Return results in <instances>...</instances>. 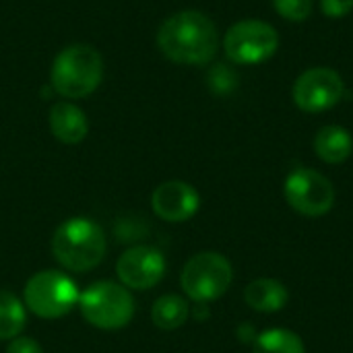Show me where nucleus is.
<instances>
[{"label":"nucleus","mask_w":353,"mask_h":353,"mask_svg":"<svg viewBox=\"0 0 353 353\" xmlns=\"http://www.w3.org/2000/svg\"><path fill=\"white\" fill-rule=\"evenodd\" d=\"M157 46L161 54L176 64L201 66L215 58L219 50V33L205 12L180 10L161 23Z\"/></svg>","instance_id":"f257e3e1"},{"label":"nucleus","mask_w":353,"mask_h":353,"mask_svg":"<svg viewBox=\"0 0 353 353\" xmlns=\"http://www.w3.org/2000/svg\"><path fill=\"white\" fill-rule=\"evenodd\" d=\"M52 254L64 269L87 273L105 256L103 230L89 217H70L54 232Z\"/></svg>","instance_id":"f03ea898"},{"label":"nucleus","mask_w":353,"mask_h":353,"mask_svg":"<svg viewBox=\"0 0 353 353\" xmlns=\"http://www.w3.org/2000/svg\"><path fill=\"white\" fill-rule=\"evenodd\" d=\"M103 77L101 54L89 43L66 46L52 64V89L66 99H83L91 95Z\"/></svg>","instance_id":"7ed1b4c3"},{"label":"nucleus","mask_w":353,"mask_h":353,"mask_svg":"<svg viewBox=\"0 0 353 353\" xmlns=\"http://www.w3.org/2000/svg\"><path fill=\"white\" fill-rule=\"evenodd\" d=\"M79 308L89 325L103 331H116L132 321L134 300L124 285L97 281L79 296Z\"/></svg>","instance_id":"20e7f679"},{"label":"nucleus","mask_w":353,"mask_h":353,"mask_svg":"<svg viewBox=\"0 0 353 353\" xmlns=\"http://www.w3.org/2000/svg\"><path fill=\"white\" fill-rule=\"evenodd\" d=\"M77 283L60 271H39L29 277L23 298L25 306L39 319H60L79 304Z\"/></svg>","instance_id":"39448f33"},{"label":"nucleus","mask_w":353,"mask_h":353,"mask_svg":"<svg viewBox=\"0 0 353 353\" xmlns=\"http://www.w3.org/2000/svg\"><path fill=\"white\" fill-rule=\"evenodd\" d=\"M234 271L230 261L219 252H199L182 269L180 283L184 294L196 302L207 304L221 298L232 285Z\"/></svg>","instance_id":"423d86ee"},{"label":"nucleus","mask_w":353,"mask_h":353,"mask_svg":"<svg viewBox=\"0 0 353 353\" xmlns=\"http://www.w3.org/2000/svg\"><path fill=\"white\" fill-rule=\"evenodd\" d=\"M279 48L277 29L265 21L246 19L232 25L223 37V50L230 62L242 66L263 64L275 56Z\"/></svg>","instance_id":"0eeeda50"},{"label":"nucleus","mask_w":353,"mask_h":353,"mask_svg":"<svg viewBox=\"0 0 353 353\" xmlns=\"http://www.w3.org/2000/svg\"><path fill=\"white\" fill-rule=\"evenodd\" d=\"M283 192L290 207L306 217H321L335 205V188L331 180L316 170L300 168L292 172L285 180Z\"/></svg>","instance_id":"6e6552de"},{"label":"nucleus","mask_w":353,"mask_h":353,"mask_svg":"<svg viewBox=\"0 0 353 353\" xmlns=\"http://www.w3.org/2000/svg\"><path fill=\"white\" fill-rule=\"evenodd\" d=\"M292 95L302 112L321 114L341 101V97L345 95V85L337 70L316 66L296 79Z\"/></svg>","instance_id":"1a4fd4ad"},{"label":"nucleus","mask_w":353,"mask_h":353,"mask_svg":"<svg viewBox=\"0 0 353 353\" xmlns=\"http://www.w3.org/2000/svg\"><path fill=\"white\" fill-rule=\"evenodd\" d=\"M118 279L126 290L145 292L155 288L165 275V259L155 246H132L120 254Z\"/></svg>","instance_id":"9d476101"},{"label":"nucleus","mask_w":353,"mask_h":353,"mask_svg":"<svg viewBox=\"0 0 353 353\" xmlns=\"http://www.w3.org/2000/svg\"><path fill=\"white\" fill-rule=\"evenodd\" d=\"M151 207L159 219L170 223H182L199 211L201 196L194 190V186L180 180H170L153 190Z\"/></svg>","instance_id":"9b49d317"},{"label":"nucleus","mask_w":353,"mask_h":353,"mask_svg":"<svg viewBox=\"0 0 353 353\" xmlns=\"http://www.w3.org/2000/svg\"><path fill=\"white\" fill-rule=\"evenodd\" d=\"M48 122H50L52 134L64 145H77L89 132V122H87L85 112L68 101L54 103L50 108Z\"/></svg>","instance_id":"f8f14e48"},{"label":"nucleus","mask_w":353,"mask_h":353,"mask_svg":"<svg viewBox=\"0 0 353 353\" xmlns=\"http://www.w3.org/2000/svg\"><path fill=\"white\" fill-rule=\"evenodd\" d=\"M314 151L325 163H331V165L343 163V161L350 159L353 151L352 134L343 126L329 124V126H325V128H321L316 132Z\"/></svg>","instance_id":"ddd939ff"},{"label":"nucleus","mask_w":353,"mask_h":353,"mask_svg":"<svg viewBox=\"0 0 353 353\" xmlns=\"http://www.w3.org/2000/svg\"><path fill=\"white\" fill-rule=\"evenodd\" d=\"M244 300L252 310L279 312L281 308H285L290 294L285 285L277 279H256L244 290Z\"/></svg>","instance_id":"4468645a"},{"label":"nucleus","mask_w":353,"mask_h":353,"mask_svg":"<svg viewBox=\"0 0 353 353\" xmlns=\"http://www.w3.org/2000/svg\"><path fill=\"white\" fill-rule=\"evenodd\" d=\"M190 308L184 298L176 294H168L155 300L151 308V321L161 331H176L188 321Z\"/></svg>","instance_id":"2eb2a0df"},{"label":"nucleus","mask_w":353,"mask_h":353,"mask_svg":"<svg viewBox=\"0 0 353 353\" xmlns=\"http://www.w3.org/2000/svg\"><path fill=\"white\" fill-rule=\"evenodd\" d=\"M27 312L23 302L8 290H0V341H12L25 329Z\"/></svg>","instance_id":"dca6fc26"},{"label":"nucleus","mask_w":353,"mask_h":353,"mask_svg":"<svg viewBox=\"0 0 353 353\" xmlns=\"http://www.w3.org/2000/svg\"><path fill=\"white\" fill-rule=\"evenodd\" d=\"M254 353H306L300 335L288 329H269L254 339Z\"/></svg>","instance_id":"f3484780"},{"label":"nucleus","mask_w":353,"mask_h":353,"mask_svg":"<svg viewBox=\"0 0 353 353\" xmlns=\"http://www.w3.org/2000/svg\"><path fill=\"white\" fill-rule=\"evenodd\" d=\"M277 14H281L288 21H306L312 14V0H271Z\"/></svg>","instance_id":"a211bd4d"},{"label":"nucleus","mask_w":353,"mask_h":353,"mask_svg":"<svg viewBox=\"0 0 353 353\" xmlns=\"http://www.w3.org/2000/svg\"><path fill=\"white\" fill-rule=\"evenodd\" d=\"M236 85H238V77H236V72L230 66L217 64V66L211 68V72H209V87H211L213 93L228 95V93H232L236 89Z\"/></svg>","instance_id":"6ab92c4d"},{"label":"nucleus","mask_w":353,"mask_h":353,"mask_svg":"<svg viewBox=\"0 0 353 353\" xmlns=\"http://www.w3.org/2000/svg\"><path fill=\"white\" fill-rule=\"evenodd\" d=\"M321 10L329 19H343L353 10V0H321Z\"/></svg>","instance_id":"aec40b11"},{"label":"nucleus","mask_w":353,"mask_h":353,"mask_svg":"<svg viewBox=\"0 0 353 353\" xmlns=\"http://www.w3.org/2000/svg\"><path fill=\"white\" fill-rule=\"evenodd\" d=\"M6 353H43V350L39 347L37 341L29 339V337H14L8 347H6Z\"/></svg>","instance_id":"412c9836"}]
</instances>
